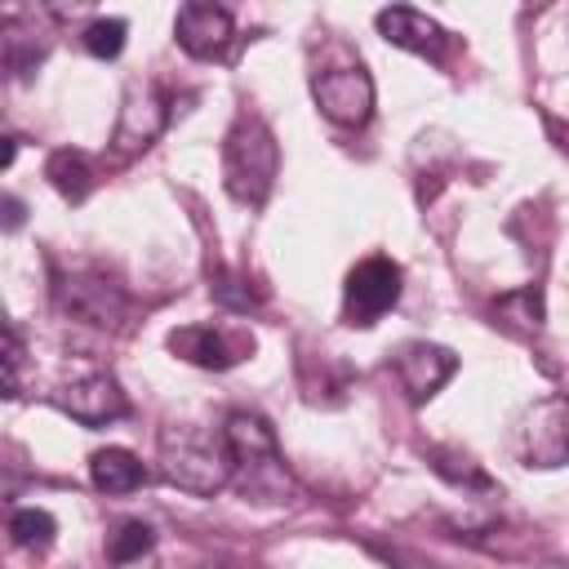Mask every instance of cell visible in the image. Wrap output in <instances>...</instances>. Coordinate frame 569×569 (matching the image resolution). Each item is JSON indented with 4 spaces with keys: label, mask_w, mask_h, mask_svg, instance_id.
I'll list each match as a JSON object with an SVG mask.
<instances>
[{
    "label": "cell",
    "mask_w": 569,
    "mask_h": 569,
    "mask_svg": "<svg viewBox=\"0 0 569 569\" xmlns=\"http://www.w3.org/2000/svg\"><path fill=\"white\" fill-rule=\"evenodd\" d=\"M222 440H227V453H231V485L253 498V502H289L298 493L284 458H280V445H276V431L262 413H249V409H236L227 413L222 422Z\"/></svg>",
    "instance_id": "6da1fadb"
},
{
    "label": "cell",
    "mask_w": 569,
    "mask_h": 569,
    "mask_svg": "<svg viewBox=\"0 0 569 569\" xmlns=\"http://www.w3.org/2000/svg\"><path fill=\"white\" fill-rule=\"evenodd\" d=\"M280 173V147L258 111H240L222 142V182L240 204H262Z\"/></svg>",
    "instance_id": "7a4b0ae2"
},
{
    "label": "cell",
    "mask_w": 569,
    "mask_h": 569,
    "mask_svg": "<svg viewBox=\"0 0 569 569\" xmlns=\"http://www.w3.org/2000/svg\"><path fill=\"white\" fill-rule=\"evenodd\" d=\"M160 476L187 493H218L231 485V453H227V440L222 431L209 436V431H196V427H164L160 431Z\"/></svg>",
    "instance_id": "3957f363"
},
{
    "label": "cell",
    "mask_w": 569,
    "mask_h": 569,
    "mask_svg": "<svg viewBox=\"0 0 569 569\" xmlns=\"http://www.w3.org/2000/svg\"><path fill=\"white\" fill-rule=\"evenodd\" d=\"M516 458L529 471H556L569 462V400L542 396L516 422Z\"/></svg>",
    "instance_id": "277c9868"
},
{
    "label": "cell",
    "mask_w": 569,
    "mask_h": 569,
    "mask_svg": "<svg viewBox=\"0 0 569 569\" xmlns=\"http://www.w3.org/2000/svg\"><path fill=\"white\" fill-rule=\"evenodd\" d=\"M400 280H405L400 267L391 258H382V253L356 262L347 271V284H342V316H347V325H356V329L378 325L400 302Z\"/></svg>",
    "instance_id": "5b68a950"
},
{
    "label": "cell",
    "mask_w": 569,
    "mask_h": 569,
    "mask_svg": "<svg viewBox=\"0 0 569 569\" xmlns=\"http://www.w3.org/2000/svg\"><path fill=\"white\" fill-rule=\"evenodd\" d=\"M311 98H316L320 116L333 120V124H342V129L369 124L373 102H378L373 76L360 62L356 67H325V71H316L311 76Z\"/></svg>",
    "instance_id": "8992f818"
},
{
    "label": "cell",
    "mask_w": 569,
    "mask_h": 569,
    "mask_svg": "<svg viewBox=\"0 0 569 569\" xmlns=\"http://www.w3.org/2000/svg\"><path fill=\"white\" fill-rule=\"evenodd\" d=\"M53 405H58L67 418L84 422V427H107V422H116V418L129 413L124 387H120L111 373H102V369H84V373H76L71 382H62V387L53 391Z\"/></svg>",
    "instance_id": "52a82bcc"
},
{
    "label": "cell",
    "mask_w": 569,
    "mask_h": 569,
    "mask_svg": "<svg viewBox=\"0 0 569 569\" xmlns=\"http://www.w3.org/2000/svg\"><path fill=\"white\" fill-rule=\"evenodd\" d=\"M53 293L84 325H116L124 316V289L116 280H107L98 267H76L67 276H58Z\"/></svg>",
    "instance_id": "ba28073f"
},
{
    "label": "cell",
    "mask_w": 569,
    "mask_h": 569,
    "mask_svg": "<svg viewBox=\"0 0 569 569\" xmlns=\"http://www.w3.org/2000/svg\"><path fill=\"white\" fill-rule=\"evenodd\" d=\"M169 124V107L164 98L151 89V84H129L124 102H120V120H116V133H111V147L120 160L147 151Z\"/></svg>",
    "instance_id": "9c48e42d"
},
{
    "label": "cell",
    "mask_w": 569,
    "mask_h": 569,
    "mask_svg": "<svg viewBox=\"0 0 569 569\" xmlns=\"http://www.w3.org/2000/svg\"><path fill=\"white\" fill-rule=\"evenodd\" d=\"M391 365H396V378L413 405H427L458 373V356L440 342H405Z\"/></svg>",
    "instance_id": "30bf717a"
},
{
    "label": "cell",
    "mask_w": 569,
    "mask_h": 569,
    "mask_svg": "<svg viewBox=\"0 0 569 569\" xmlns=\"http://www.w3.org/2000/svg\"><path fill=\"white\" fill-rule=\"evenodd\" d=\"M173 40L191 53V58H222L236 40V22L222 4L209 0H191L173 13Z\"/></svg>",
    "instance_id": "8fae6325"
},
{
    "label": "cell",
    "mask_w": 569,
    "mask_h": 569,
    "mask_svg": "<svg viewBox=\"0 0 569 569\" xmlns=\"http://www.w3.org/2000/svg\"><path fill=\"white\" fill-rule=\"evenodd\" d=\"M373 27L387 44L405 49V53H422V58H440L449 36L436 18H427L422 9H409V4H391V9H378L373 13Z\"/></svg>",
    "instance_id": "7c38bea8"
},
{
    "label": "cell",
    "mask_w": 569,
    "mask_h": 569,
    "mask_svg": "<svg viewBox=\"0 0 569 569\" xmlns=\"http://www.w3.org/2000/svg\"><path fill=\"white\" fill-rule=\"evenodd\" d=\"M169 351L196 369H231L253 351V342H231L218 325H182L169 333Z\"/></svg>",
    "instance_id": "4fadbf2b"
},
{
    "label": "cell",
    "mask_w": 569,
    "mask_h": 569,
    "mask_svg": "<svg viewBox=\"0 0 569 569\" xmlns=\"http://www.w3.org/2000/svg\"><path fill=\"white\" fill-rule=\"evenodd\" d=\"M89 480L102 493H133V489L147 485V467H142L138 453H129L120 445H107V449H98L89 458Z\"/></svg>",
    "instance_id": "5bb4252c"
},
{
    "label": "cell",
    "mask_w": 569,
    "mask_h": 569,
    "mask_svg": "<svg viewBox=\"0 0 569 569\" xmlns=\"http://www.w3.org/2000/svg\"><path fill=\"white\" fill-rule=\"evenodd\" d=\"M44 178H49V187H53L62 200H71V204H80V200L93 191V164H89V156L76 151V147H58V151H49V160H44Z\"/></svg>",
    "instance_id": "9a60e30c"
},
{
    "label": "cell",
    "mask_w": 569,
    "mask_h": 569,
    "mask_svg": "<svg viewBox=\"0 0 569 569\" xmlns=\"http://www.w3.org/2000/svg\"><path fill=\"white\" fill-rule=\"evenodd\" d=\"M53 533H58V520H53L44 507H13V516H9V538H13L18 547L44 551V547L53 542Z\"/></svg>",
    "instance_id": "2e32d148"
},
{
    "label": "cell",
    "mask_w": 569,
    "mask_h": 569,
    "mask_svg": "<svg viewBox=\"0 0 569 569\" xmlns=\"http://www.w3.org/2000/svg\"><path fill=\"white\" fill-rule=\"evenodd\" d=\"M151 547H156V533L147 520H124V525H116V533H107V560L111 565H133Z\"/></svg>",
    "instance_id": "e0dca14e"
},
{
    "label": "cell",
    "mask_w": 569,
    "mask_h": 569,
    "mask_svg": "<svg viewBox=\"0 0 569 569\" xmlns=\"http://www.w3.org/2000/svg\"><path fill=\"white\" fill-rule=\"evenodd\" d=\"M124 36H129V22L124 18H93L84 31H80V44H84V53H93V58H120V49H124Z\"/></svg>",
    "instance_id": "ac0fdd59"
},
{
    "label": "cell",
    "mask_w": 569,
    "mask_h": 569,
    "mask_svg": "<svg viewBox=\"0 0 569 569\" xmlns=\"http://www.w3.org/2000/svg\"><path fill=\"white\" fill-rule=\"evenodd\" d=\"M511 329H520V333H529V329H538L542 325V298H538V289H520V293H507V298H498V307H493Z\"/></svg>",
    "instance_id": "d6986e66"
},
{
    "label": "cell",
    "mask_w": 569,
    "mask_h": 569,
    "mask_svg": "<svg viewBox=\"0 0 569 569\" xmlns=\"http://www.w3.org/2000/svg\"><path fill=\"white\" fill-rule=\"evenodd\" d=\"M209 280H213V284H209L213 302H222V307H231V311H249V307H258V293H253L240 276H231V271H213Z\"/></svg>",
    "instance_id": "ffe728a7"
},
{
    "label": "cell",
    "mask_w": 569,
    "mask_h": 569,
    "mask_svg": "<svg viewBox=\"0 0 569 569\" xmlns=\"http://www.w3.org/2000/svg\"><path fill=\"white\" fill-rule=\"evenodd\" d=\"M22 333H18V325H9L4 329V391L9 396H18V373H22Z\"/></svg>",
    "instance_id": "44dd1931"
},
{
    "label": "cell",
    "mask_w": 569,
    "mask_h": 569,
    "mask_svg": "<svg viewBox=\"0 0 569 569\" xmlns=\"http://www.w3.org/2000/svg\"><path fill=\"white\" fill-rule=\"evenodd\" d=\"M18 227H22V200L4 196V231H18Z\"/></svg>",
    "instance_id": "7402d4cb"
},
{
    "label": "cell",
    "mask_w": 569,
    "mask_h": 569,
    "mask_svg": "<svg viewBox=\"0 0 569 569\" xmlns=\"http://www.w3.org/2000/svg\"><path fill=\"white\" fill-rule=\"evenodd\" d=\"M204 569H231V565H204Z\"/></svg>",
    "instance_id": "603a6c76"
}]
</instances>
